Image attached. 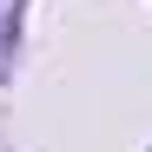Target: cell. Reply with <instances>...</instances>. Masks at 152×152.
Segmentation results:
<instances>
[]
</instances>
